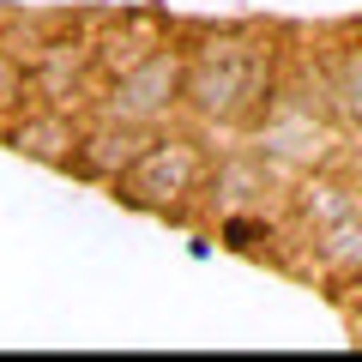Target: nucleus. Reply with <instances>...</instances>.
Masks as SVG:
<instances>
[{
    "label": "nucleus",
    "mask_w": 362,
    "mask_h": 362,
    "mask_svg": "<svg viewBox=\"0 0 362 362\" xmlns=\"http://www.w3.org/2000/svg\"><path fill=\"white\" fill-rule=\"evenodd\" d=\"M266 90V49L242 37H211L206 49L187 61V103L206 121H242L259 109Z\"/></svg>",
    "instance_id": "f257e3e1"
},
{
    "label": "nucleus",
    "mask_w": 362,
    "mask_h": 362,
    "mask_svg": "<svg viewBox=\"0 0 362 362\" xmlns=\"http://www.w3.org/2000/svg\"><path fill=\"white\" fill-rule=\"evenodd\" d=\"M181 97H187V61H181L175 49H151L133 73H121L115 85H109V115L133 121V127H151V121H163Z\"/></svg>",
    "instance_id": "f03ea898"
},
{
    "label": "nucleus",
    "mask_w": 362,
    "mask_h": 362,
    "mask_svg": "<svg viewBox=\"0 0 362 362\" xmlns=\"http://www.w3.org/2000/svg\"><path fill=\"white\" fill-rule=\"evenodd\" d=\"M199 181H206V157H199L194 139H151L139 151V163H133L115 187L133 206H175V199L194 194Z\"/></svg>",
    "instance_id": "7ed1b4c3"
},
{
    "label": "nucleus",
    "mask_w": 362,
    "mask_h": 362,
    "mask_svg": "<svg viewBox=\"0 0 362 362\" xmlns=\"http://www.w3.org/2000/svg\"><path fill=\"white\" fill-rule=\"evenodd\" d=\"M259 145H266V157H284V163H326L332 157V133L302 103H284L278 115L259 121Z\"/></svg>",
    "instance_id": "20e7f679"
},
{
    "label": "nucleus",
    "mask_w": 362,
    "mask_h": 362,
    "mask_svg": "<svg viewBox=\"0 0 362 362\" xmlns=\"http://www.w3.org/2000/svg\"><path fill=\"white\" fill-rule=\"evenodd\" d=\"M145 145H151V139H145L133 121H115V115H109V121H97V127L78 139V157H73V163L85 169V175H97V181H121L133 163H139Z\"/></svg>",
    "instance_id": "39448f33"
},
{
    "label": "nucleus",
    "mask_w": 362,
    "mask_h": 362,
    "mask_svg": "<svg viewBox=\"0 0 362 362\" xmlns=\"http://www.w3.org/2000/svg\"><path fill=\"white\" fill-rule=\"evenodd\" d=\"M78 139H85V133H78L66 115H30L25 127L13 133L18 151H25V157H42V163H73V157H78Z\"/></svg>",
    "instance_id": "423d86ee"
},
{
    "label": "nucleus",
    "mask_w": 362,
    "mask_h": 362,
    "mask_svg": "<svg viewBox=\"0 0 362 362\" xmlns=\"http://www.w3.org/2000/svg\"><path fill=\"white\" fill-rule=\"evenodd\" d=\"M326 97H332V109L350 121V127H362V42H356V49H344V54L332 61Z\"/></svg>",
    "instance_id": "0eeeda50"
},
{
    "label": "nucleus",
    "mask_w": 362,
    "mask_h": 362,
    "mask_svg": "<svg viewBox=\"0 0 362 362\" xmlns=\"http://www.w3.org/2000/svg\"><path fill=\"white\" fill-rule=\"evenodd\" d=\"M296 206H302V218H308L314 230H332V223L356 218V206H350V194H344V187H332V181H308V187L296 194Z\"/></svg>",
    "instance_id": "6e6552de"
},
{
    "label": "nucleus",
    "mask_w": 362,
    "mask_h": 362,
    "mask_svg": "<svg viewBox=\"0 0 362 362\" xmlns=\"http://www.w3.org/2000/svg\"><path fill=\"white\" fill-rule=\"evenodd\" d=\"M320 259L332 272H356L362 278V218H344L332 230H320Z\"/></svg>",
    "instance_id": "1a4fd4ad"
},
{
    "label": "nucleus",
    "mask_w": 362,
    "mask_h": 362,
    "mask_svg": "<svg viewBox=\"0 0 362 362\" xmlns=\"http://www.w3.org/2000/svg\"><path fill=\"white\" fill-rule=\"evenodd\" d=\"M247 187H266V175H259V169H247V163L218 169V194H223V199H247Z\"/></svg>",
    "instance_id": "9d476101"
},
{
    "label": "nucleus",
    "mask_w": 362,
    "mask_h": 362,
    "mask_svg": "<svg viewBox=\"0 0 362 362\" xmlns=\"http://www.w3.org/2000/svg\"><path fill=\"white\" fill-rule=\"evenodd\" d=\"M18 97H25V73H18V66L6 61V54H0V109H6V103H18Z\"/></svg>",
    "instance_id": "9b49d317"
}]
</instances>
